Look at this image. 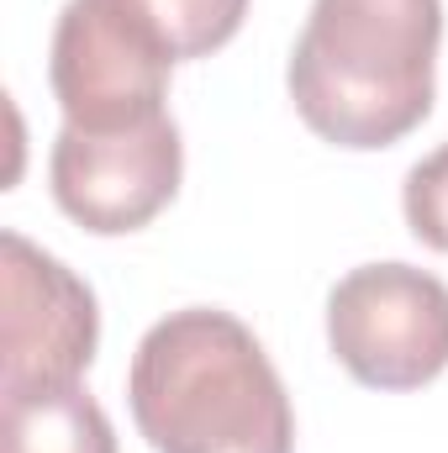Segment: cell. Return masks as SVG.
<instances>
[{
  "label": "cell",
  "instance_id": "cell-9",
  "mask_svg": "<svg viewBox=\"0 0 448 453\" xmlns=\"http://www.w3.org/2000/svg\"><path fill=\"white\" fill-rule=\"evenodd\" d=\"M401 211L417 242H428L433 253H448V142L406 169Z\"/></svg>",
  "mask_w": 448,
  "mask_h": 453
},
{
  "label": "cell",
  "instance_id": "cell-5",
  "mask_svg": "<svg viewBox=\"0 0 448 453\" xmlns=\"http://www.w3.org/2000/svg\"><path fill=\"white\" fill-rule=\"evenodd\" d=\"M96 342V290L21 232H0V395L74 385Z\"/></svg>",
  "mask_w": 448,
  "mask_h": 453
},
{
  "label": "cell",
  "instance_id": "cell-6",
  "mask_svg": "<svg viewBox=\"0 0 448 453\" xmlns=\"http://www.w3.org/2000/svg\"><path fill=\"white\" fill-rule=\"evenodd\" d=\"M180 174H185V142L174 116L127 132L58 127L48 153V185L58 211L96 237H121L148 226L174 201Z\"/></svg>",
  "mask_w": 448,
  "mask_h": 453
},
{
  "label": "cell",
  "instance_id": "cell-1",
  "mask_svg": "<svg viewBox=\"0 0 448 453\" xmlns=\"http://www.w3.org/2000/svg\"><path fill=\"white\" fill-rule=\"evenodd\" d=\"M127 406L153 453H296L285 380L222 306H185L143 333Z\"/></svg>",
  "mask_w": 448,
  "mask_h": 453
},
{
  "label": "cell",
  "instance_id": "cell-7",
  "mask_svg": "<svg viewBox=\"0 0 448 453\" xmlns=\"http://www.w3.org/2000/svg\"><path fill=\"white\" fill-rule=\"evenodd\" d=\"M0 453H116V427L80 380L37 385L0 395Z\"/></svg>",
  "mask_w": 448,
  "mask_h": 453
},
{
  "label": "cell",
  "instance_id": "cell-3",
  "mask_svg": "<svg viewBox=\"0 0 448 453\" xmlns=\"http://www.w3.org/2000/svg\"><path fill=\"white\" fill-rule=\"evenodd\" d=\"M333 358L369 390H422L448 369V285L417 264H359L328 296Z\"/></svg>",
  "mask_w": 448,
  "mask_h": 453
},
{
  "label": "cell",
  "instance_id": "cell-8",
  "mask_svg": "<svg viewBox=\"0 0 448 453\" xmlns=\"http://www.w3.org/2000/svg\"><path fill=\"white\" fill-rule=\"evenodd\" d=\"M112 5L137 32H148L174 64L212 58L237 37L248 16V0H112Z\"/></svg>",
  "mask_w": 448,
  "mask_h": 453
},
{
  "label": "cell",
  "instance_id": "cell-2",
  "mask_svg": "<svg viewBox=\"0 0 448 453\" xmlns=\"http://www.w3.org/2000/svg\"><path fill=\"white\" fill-rule=\"evenodd\" d=\"M444 0H312L290 48V101L333 148H390L417 132L438 90Z\"/></svg>",
  "mask_w": 448,
  "mask_h": 453
},
{
  "label": "cell",
  "instance_id": "cell-4",
  "mask_svg": "<svg viewBox=\"0 0 448 453\" xmlns=\"http://www.w3.org/2000/svg\"><path fill=\"white\" fill-rule=\"evenodd\" d=\"M169 69L174 58L148 32H137L112 0H69L58 11L48 85L64 127L127 132L169 116Z\"/></svg>",
  "mask_w": 448,
  "mask_h": 453
}]
</instances>
